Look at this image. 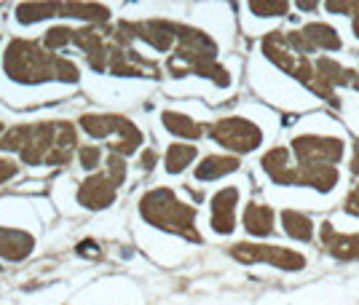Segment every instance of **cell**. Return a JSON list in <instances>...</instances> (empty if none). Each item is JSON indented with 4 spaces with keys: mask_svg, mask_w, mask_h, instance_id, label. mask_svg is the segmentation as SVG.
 Masks as SVG:
<instances>
[{
    "mask_svg": "<svg viewBox=\"0 0 359 305\" xmlns=\"http://www.w3.org/2000/svg\"><path fill=\"white\" fill-rule=\"evenodd\" d=\"M0 150H16L25 164L62 166L73 158L75 126L70 121H43L16 126L0 137Z\"/></svg>",
    "mask_w": 359,
    "mask_h": 305,
    "instance_id": "obj_1",
    "label": "cell"
},
{
    "mask_svg": "<svg viewBox=\"0 0 359 305\" xmlns=\"http://www.w3.org/2000/svg\"><path fill=\"white\" fill-rule=\"evenodd\" d=\"M3 70L16 83H46V80H78V67L65 57L41 48L32 41L16 38L3 54Z\"/></svg>",
    "mask_w": 359,
    "mask_h": 305,
    "instance_id": "obj_2",
    "label": "cell"
},
{
    "mask_svg": "<svg viewBox=\"0 0 359 305\" xmlns=\"http://www.w3.org/2000/svg\"><path fill=\"white\" fill-rule=\"evenodd\" d=\"M260 51H263V57H266L271 64H276L282 73H287L290 78H295L298 83H303L314 97L325 99V102H330V105H338V94H335V89L322 80V76L316 73L314 62L290 46L285 30L266 32L263 41H260Z\"/></svg>",
    "mask_w": 359,
    "mask_h": 305,
    "instance_id": "obj_3",
    "label": "cell"
},
{
    "mask_svg": "<svg viewBox=\"0 0 359 305\" xmlns=\"http://www.w3.org/2000/svg\"><path fill=\"white\" fill-rule=\"evenodd\" d=\"M140 214L153 228L169 230L188 241H201V233L196 230V209L191 204L180 201L169 187H153L140 199Z\"/></svg>",
    "mask_w": 359,
    "mask_h": 305,
    "instance_id": "obj_4",
    "label": "cell"
},
{
    "mask_svg": "<svg viewBox=\"0 0 359 305\" xmlns=\"http://www.w3.org/2000/svg\"><path fill=\"white\" fill-rule=\"evenodd\" d=\"M290 150L298 166H338L346 158V142L332 134L306 132L292 137Z\"/></svg>",
    "mask_w": 359,
    "mask_h": 305,
    "instance_id": "obj_5",
    "label": "cell"
},
{
    "mask_svg": "<svg viewBox=\"0 0 359 305\" xmlns=\"http://www.w3.org/2000/svg\"><path fill=\"white\" fill-rule=\"evenodd\" d=\"M231 257L244 262V265H257V262H266L273 265L279 271H290V274H298L309 265V260L298 249H290L282 244H233L231 249Z\"/></svg>",
    "mask_w": 359,
    "mask_h": 305,
    "instance_id": "obj_6",
    "label": "cell"
},
{
    "mask_svg": "<svg viewBox=\"0 0 359 305\" xmlns=\"http://www.w3.org/2000/svg\"><path fill=\"white\" fill-rule=\"evenodd\" d=\"M81 126L94 139L116 134L118 142L113 145V152L121 155V158L137 152V148L142 145V132L129 118H123V115H81Z\"/></svg>",
    "mask_w": 359,
    "mask_h": 305,
    "instance_id": "obj_7",
    "label": "cell"
},
{
    "mask_svg": "<svg viewBox=\"0 0 359 305\" xmlns=\"http://www.w3.org/2000/svg\"><path fill=\"white\" fill-rule=\"evenodd\" d=\"M210 137L231 152H255L263 145V129L250 118H241V115H231V118H220L210 126Z\"/></svg>",
    "mask_w": 359,
    "mask_h": 305,
    "instance_id": "obj_8",
    "label": "cell"
},
{
    "mask_svg": "<svg viewBox=\"0 0 359 305\" xmlns=\"http://www.w3.org/2000/svg\"><path fill=\"white\" fill-rule=\"evenodd\" d=\"M287 41L303 57H311L314 51H341L344 48L341 32L327 22H309L300 30H287Z\"/></svg>",
    "mask_w": 359,
    "mask_h": 305,
    "instance_id": "obj_9",
    "label": "cell"
},
{
    "mask_svg": "<svg viewBox=\"0 0 359 305\" xmlns=\"http://www.w3.org/2000/svg\"><path fill=\"white\" fill-rule=\"evenodd\" d=\"M118 30L132 41L140 38L145 41L148 46H153L156 51H172V46L177 43V35H175V22H166V19H150V22H121Z\"/></svg>",
    "mask_w": 359,
    "mask_h": 305,
    "instance_id": "obj_10",
    "label": "cell"
},
{
    "mask_svg": "<svg viewBox=\"0 0 359 305\" xmlns=\"http://www.w3.org/2000/svg\"><path fill=\"white\" fill-rule=\"evenodd\" d=\"M166 67H169V73L175 78H188V76H198V78H207L212 83H217V86H228L231 83V73H228V67H223L217 59H185V57H169L166 62Z\"/></svg>",
    "mask_w": 359,
    "mask_h": 305,
    "instance_id": "obj_11",
    "label": "cell"
},
{
    "mask_svg": "<svg viewBox=\"0 0 359 305\" xmlns=\"http://www.w3.org/2000/svg\"><path fill=\"white\" fill-rule=\"evenodd\" d=\"M236 206H239V187L228 185L223 190H217L210 201L212 209V230L220 233V236H228L236 228Z\"/></svg>",
    "mask_w": 359,
    "mask_h": 305,
    "instance_id": "obj_12",
    "label": "cell"
},
{
    "mask_svg": "<svg viewBox=\"0 0 359 305\" xmlns=\"http://www.w3.org/2000/svg\"><path fill=\"white\" fill-rule=\"evenodd\" d=\"M319 241H322L330 257L341 260V262L359 260V230L341 233V230L332 228V222H322L319 225Z\"/></svg>",
    "mask_w": 359,
    "mask_h": 305,
    "instance_id": "obj_13",
    "label": "cell"
},
{
    "mask_svg": "<svg viewBox=\"0 0 359 305\" xmlns=\"http://www.w3.org/2000/svg\"><path fill=\"white\" fill-rule=\"evenodd\" d=\"M116 193H118V185L113 183L110 174H91L78 187V201L86 209H105L116 201Z\"/></svg>",
    "mask_w": 359,
    "mask_h": 305,
    "instance_id": "obj_14",
    "label": "cell"
},
{
    "mask_svg": "<svg viewBox=\"0 0 359 305\" xmlns=\"http://www.w3.org/2000/svg\"><path fill=\"white\" fill-rule=\"evenodd\" d=\"M341 185L338 166H298L292 171V187H311L316 193L327 196Z\"/></svg>",
    "mask_w": 359,
    "mask_h": 305,
    "instance_id": "obj_15",
    "label": "cell"
},
{
    "mask_svg": "<svg viewBox=\"0 0 359 305\" xmlns=\"http://www.w3.org/2000/svg\"><path fill=\"white\" fill-rule=\"evenodd\" d=\"M260 166L269 174V180L279 187H292V171H295V164H292V150L290 148H271V150L263 152L260 158Z\"/></svg>",
    "mask_w": 359,
    "mask_h": 305,
    "instance_id": "obj_16",
    "label": "cell"
},
{
    "mask_svg": "<svg viewBox=\"0 0 359 305\" xmlns=\"http://www.w3.org/2000/svg\"><path fill=\"white\" fill-rule=\"evenodd\" d=\"M32 246H35V239H32L27 230L3 228L0 225V257L3 260L19 262V260H25L30 255Z\"/></svg>",
    "mask_w": 359,
    "mask_h": 305,
    "instance_id": "obj_17",
    "label": "cell"
},
{
    "mask_svg": "<svg viewBox=\"0 0 359 305\" xmlns=\"http://www.w3.org/2000/svg\"><path fill=\"white\" fill-rule=\"evenodd\" d=\"M316 73L322 76V80L338 89V86H346V89H357L359 86V70H351V67H344L341 62H335L332 57H319L314 62Z\"/></svg>",
    "mask_w": 359,
    "mask_h": 305,
    "instance_id": "obj_18",
    "label": "cell"
},
{
    "mask_svg": "<svg viewBox=\"0 0 359 305\" xmlns=\"http://www.w3.org/2000/svg\"><path fill=\"white\" fill-rule=\"evenodd\" d=\"M241 161L236 155H207L198 166H196L194 177L198 183H215V180H223L228 174L239 171Z\"/></svg>",
    "mask_w": 359,
    "mask_h": 305,
    "instance_id": "obj_19",
    "label": "cell"
},
{
    "mask_svg": "<svg viewBox=\"0 0 359 305\" xmlns=\"http://www.w3.org/2000/svg\"><path fill=\"white\" fill-rule=\"evenodd\" d=\"M273 225H276V214L269 204H257V201H250L244 206V228L247 233H252L257 239H266L273 233Z\"/></svg>",
    "mask_w": 359,
    "mask_h": 305,
    "instance_id": "obj_20",
    "label": "cell"
},
{
    "mask_svg": "<svg viewBox=\"0 0 359 305\" xmlns=\"http://www.w3.org/2000/svg\"><path fill=\"white\" fill-rule=\"evenodd\" d=\"M161 123H164V129L169 134H175L180 139H201L204 132H207L198 121H194L185 113H177V110H164L161 113Z\"/></svg>",
    "mask_w": 359,
    "mask_h": 305,
    "instance_id": "obj_21",
    "label": "cell"
},
{
    "mask_svg": "<svg viewBox=\"0 0 359 305\" xmlns=\"http://www.w3.org/2000/svg\"><path fill=\"white\" fill-rule=\"evenodd\" d=\"M282 228L292 241H314V220L309 214L298 212V209H285L282 212Z\"/></svg>",
    "mask_w": 359,
    "mask_h": 305,
    "instance_id": "obj_22",
    "label": "cell"
},
{
    "mask_svg": "<svg viewBox=\"0 0 359 305\" xmlns=\"http://www.w3.org/2000/svg\"><path fill=\"white\" fill-rule=\"evenodd\" d=\"M196 155H198V150H196L194 145H185V142H175V145H169L166 148V171L169 174H180V171H185V169L191 166L196 161Z\"/></svg>",
    "mask_w": 359,
    "mask_h": 305,
    "instance_id": "obj_23",
    "label": "cell"
},
{
    "mask_svg": "<svg viewBox=\"0 0 359 305\" xmlns=\"http://www.w3.org/2000/svg\"><path fill=\"white\" fill-rule=\"evenodd\" d=\"M60 11L62 3H22V6H16V19L22 24H32L46 16H60Z\"/></svg>",
    "mask_w": 359,
    "mask_h": 305,
    "instance_id": "obj_24",
    "label": "cell"
},
{
    "mask_svg": "<svg viewBox=\"0 0 359 305\" xmlns=\"http://www.w3.org/2000/svg\"><path fill=\"white\" fill-rule=\"evenodd\" d=\"M60 16H78V19H91V22H107L105 6H94V3H62Z\"/></svg>",
    "mask_w": 359,
    "mask_h": 305,
    "instance_id": "obj_25",
    "label": "cell"
},
{
    "mask_svg": "<svg viewBox=\"0 0 359 305\" xmlns=\"http://www.w3.org/2000/svg\"><path fill=\"white\" fill-rule=\"evenodd\" d=\"M247 8L260 19H279V16H287L290 3H250Z\"/></svg>",
    "mask_w": 359,
    "mask_h": 305,
    "instance_id": "obj_26",
    "label": "cell"
},
{
    "mask_svg": "<svg viewBox=\"0 0 359 305\" xmlns=\"http://www.w3.org/2000/svg\"><path fill=\"white\" fill-rule=\"evenodd\" d=\"M43 43L51 48V51H54V48L70 46V43H73V30H70V27H51V30L43 35Z\"/></svg>",
    "mask_w": 359,
    "mask_h": 305,
    "instance_id": "obj_27",
    "label": "cell"
},
{
    "mask_svg": "<svg viewBox=\"0 0 359 305\" xmlns=\"http://www.w3.org/2000/svg\"><path fill=\"white\" fill-rule=\"evenodd\" d=\"M107 174L113 177V183L118 185V187L126 180V164H123V158L116 155V152H110V158H107Z\"/></svg>",
    "mask_w": 359,
    "mask_h": 305,
    "instance_id": "obj_28",
    "label": "cell"
},
{
    "mask_svg": "<svg viewBox=\"0 0 359 305\" xmlns=\"http://www.w3.org/2000/svg\"><path fill=\"white\" fill-rule=\"evenodd\" d=\"M78 158H81V166L83 169H97L100 166V148L97 145H86L78 150Z\"/></svg>",
    "mask_w": 359,
    "mask_h": 305,
    "instance_id": "obj_29",
    "label": "cell"
},
{
    "mask_svg": "<svg viewBox=\"0 0 359 305\" xmlns=\"http://www.w3.org/2000/svg\"><path fill=\"white\" fill-rule=\"evenodd\" d=\"M344 214L346 217H359V183L346 193V199H344Z\"/></svg>",
    "mask_w": 359,
    "mask_h": 305,
    "instance_id": "obj_30",
    "label": "cell"
},
{
    "mask_svg": "<svg viewBox=\"0 0 359 305\" xmlns=\"http://www.w3.org/2000/svg\"><path fill=\"white\" fill-rule=\"evenodd\" d=\"M357 6L359 3H325V11H330V14H351L354 16Z\"/></svg>",
    "mask_w": 359,
    "mask_h": 305,
    "instance_id": "obj_31",
    "label": "cell"
},
{
    "mask_svg": "<svg viewBox=\"0 0 359 305\" xmlns=\"http://www.w3.org/2000/svg\"><path fill=\"white\" fill-rule=\"evenodd\" d=\"M11 177H16V164L6 161V158H0V185L8 183Z\"/></svg>",
    "mask_w": 359,
    "mask_h": 305,
    "instance_id": "obj_32",
    "label": "cell"
},
{
    "mask_svg": "<svg viewBox=\"0 0 359 305\" xmlns=\"http://www.w3.org/2000/svg\"><path fill=\"white\" fill-rule=\"evenodd\" d=\"M156 158H158V155H156V150H145V152H142V158H140V161H142L140 166L145 169V171H150V169L156 166Z\"/></svg>",
    "mask_w": 359,
    "mask_h": 305,
    "instance_id": "obj_33",
    "label": "cell"
},
{
    "mask_svg": "<svg viewBox=\"0 0 359 305\" xmlns=\"http://www.w3.org/2000/svg\"><path fill=\"white\" fill-rule=\"evenodd\" d=\"M78 252L86 255V257H91V255L97 257V255H100V246L94 244V241H83V244H78Z\"/></svg>",
    "mask_w": 359,
    "mask_h": 305,
    "instance_id": "obj_34",
    "label": "cell"
},
{
    "mask_svg": "<svg viewBox=\"0 0 359 305\" xmlns=\"http://www.w3.org/2000/svg\"><path fill=\"white\" fill-rule=\"evenodd\" d=\"M351 171L359 174V139L354 142V152H351Z\"/></svg>",
    "mask_w": 359,
    "mask_h": 305,
    "instance_id": "obj_35",
    "label": "cell"
},
{
    "mask_svg": "<svg viewBox=\"0 0 359 305\" xmlns=\"http://www.w3.org/2000/svg\"><path fill=\"white\" fill-rule=\"evenodd\" d=\"M351 32H354V38L359 41V6L357 11H354V16H351Z\"/></svg>",
    "mask_w": 359,
    "mask_h": 305,
    "instance_id": "obj_36",
    "label": "cell"
},
{
    "mask_svg": "<svg viewBox=\"0 0 359 305\" xmlns=\"http://www.w3.org/2000/svg\"><path fill=\"white\" fill-rule=\"evenodd\" d=\"M298 8H303V11H316L319 3H298Z\"/></svg>",
    "mask_w": 359,
    "mask_h": 305,
    "instance_id": "obj_37",
    "label": "cell"
},
{
    "mask_svg": "<svg viewBox=\"0 0 359 305\" xmlns=\"http://www.w3.org/2000/svg\"><path fill=\"white\" fill-rule=\"evenodd\" d=\"M0 132H3V123H0Z\"/></svg>",
    "mask_w": 359,
    "mask_h": 305,
    "instance_id": "obj_38",
    "label": "cell"
}]
</instances>
